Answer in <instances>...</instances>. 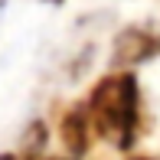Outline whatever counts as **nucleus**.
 <instances>
[{
  "label": "nucleus",
  "instance_id": "1",
  "mask_svg": "<svg viewBox=\"0 0 160 160\" xmlns=\"http://www.w3.org/2000/svg\"><path fill=\"white\" fill-rule=\"evenodd\" d=\"M85 108H88L92 128L101 137H108L118 150H131L141 128V92L131 72H114L101 78L92 88Z\"/></svg>",
  "mask_w": 160,
  "mask_h": 160
},
{
  "label": "nucleus",
  "instance_id": "2",
  "mask_svg": "<svg viewBox=\"0 0 160 160\" xmlns=\"http://www.w3.org/2000/svg\"><path fill=\"white\" fill-rule=\"evenodd\" d=\"M62 144L69 147V154L72 157H82L85 150H88V141H92V118H88V108L85 105H78V108H72L69 114L62 118Z\"/></svg>",
  "mask_w": 160,
  "mask_h": 160
},
{
  "label": "nucleus",
  "instance_id": "3",
  "mask_svg": "<svg viewBox=\"0 0 160 160\" xmlns=\"http://www.w3.org/2000/svg\"><path fill=\"white\" fill-rule=\"evenodd\" d=\"M131 160H150V157H131Z\"/></svg>",
  "mask_w": 160,
  "mask_h": 160
},
{
  "label": "nucleus",
  "instance_id": "4",
  "mask_svg": "<svg viewBox=\"0 0 160 160\" xmlns=\"http://www.w3.org/2000/svg\"><path fill=\"white\" fill-rule=\"evenodd\" d=\"M0 160H13V157H0Z\"/></svg>",
  "mask_w": 160,
  "mask_h": 160
},
{
  "label": "nucleus",
  "instance_id": "5",
  "mask_svg": "<svg viewBox=\"0 0 160 160\" xmlns=\"http://www.w3.org/2000/svg\"><path fill=\"white\" fill-rule=\"evenodd\" d=\"M52 3H62V0H52Z\"/></svg>",
  "mask_w": 160,
  "mask_h": 160
}]
</instances>
